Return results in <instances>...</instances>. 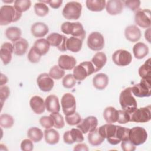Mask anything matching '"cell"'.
I'll list each match as a JSON object with an SVG mask.
<instances>
[{
  "instance_id": "6da1fadb",
  "label": "cell",
  "mask_w": 151,
  "mask_h": 151,
  "mask_svg": "<svg viewBox=\"0 0 151 151\" xmlns=\"http://www.w3.org/2000/svg\"><path fill=\"white\" fill-rule=\"evenodd\" d=\"M98 130L101 136L106 138L112 145H116L122 141L129 139L130 129L125 127L107 123L100 126Z\"/></svg>"
},
{
  "instance_id": "7a4b0ae2",
  "label": "cell",
  "mask_w": 151,
  "mask_h": 151,
  "mask_svg": "<svg viewBox=\"0 0 151 151\" xmlns=\"http://www.w3.org/2000/svg\"><path fill=\"white\" fill-rule=\"evenodd\" d=\"M119 103L122 109L129 114L132 113L137 109V101L132 94L131 87H127L121 92Z\"/></svg>"
},
{
  "instance_id": "3957f363",
  "label": "cell",
  "mask_w": 151,
  "mask_h": 151,
  "mask_svg": "<svg viewBox=\"0 0 151 151\" xmlns=\"http://www.w3.org/2000/svg\"><path fill=\"white\" fill-rule=\"evenodd\" d=\"M22 16V13L18 11L14 6L5 5L0 9V25H6L11 22H17Z\"/></svg>"
},
{
  "instance_id": "277c9868",
  "label": "cell",
  "mask_w": 151,
  "mask_h": 151,
  "mask_svg": "<svg viewBox=\"0 0 151 151\" xmlns=\"http://www.w3.org/2000/svg\"><path fill=\"white\" fill-rule=\"evenodd\" d=\"M61 30L65 34H71L73 37L81 38L83 40L86 37V31L82 24L79 22H64L61 26Z\"/></svg>"
},
{
  "instance_id": "5b68a950",
  "label": "cell",
  "mask_w": 151,
  "mask_h": 151,
  "mask_svg": "<svg viewBox=\"0 0 151 151\" xmlns=\"http://www.w3.org/2000/svg\"><path fill=\"white\" fill-rule=\"evenodd\" d=\"M94 73H95V69L92 63L84 61L75 66L73 75L76 80L82 81Z\"/></svg>"
},
{
  "instance_id": "8992f818",
  "label": "cell",
  "mask_w": 151,
  "mask_h": 151,
  "mask_svg": "<svg viewBox=\"0 0 151 151\" xmlns=\"http://www.w3.org/2000/svg\"><path fill=\"white\" fill-rule=\"evenodd\" d=\"M82 5L76 1H71L66 4L63 9L62 14L67 19H78L81 14Z\"/></svg>"
},
{
  "instance_id": "52a82bcc",
  "label": "cell",
  "mask_w": 151,
  "mask_h": 151,
  "mask_svg": "<svg viewBox=\"0 0 151 151\" xmlns=\"http://www.w3.org/2000/svg\"><path fill=\"white\" fill-rule=\"evenodd\" d=\"M147 139L146 130L142 127L136 126L130 129L129 132V140L135 146L143 144Z\"/></svg>"
},
{
  "instance_id": "ba28073f",
  "label": "cell",
  "mask_w": 151,
  "mask_h": 151,
  "mask_svg": "<svg viewBox=\"0 0 151 151\" xmlns=\"http://www.w3.org/2000/svg\"><path fill=\"white\" fill-rule=\"evenodd\" d=\"M131 88L132 94L136 97H150L151 95V79L142 78L140 83L134 84Z\"/></svg>"
},
{
  "instance_id": "9c48e42d",
  "label": "cell",
  "mask_w": 151,
  "mask_h": 151,
  "mask_svg": "<svg viewBox=\"0 0 151 151\" xmlns=\"http://www.w3.org/2000/svg\"><path fill=\"white\" fill-rule=\"evenodd\" d=\"M150 106L137 109L132 113L130 122L136 123H146L151 119Z\"/></svg>"
},
{
  "instance_id": "30bf717a",
  "label": "cell",
  "mask_w": 151,
  "mask_h": 151,
  "mask_svg": "<svg viewBox=\"0 0 151 151\" xmlns=\"http://www.w3.org/2000/svg\"><path fill=\"white\" fill-rule=\"evenodd\" d=\"M61 104L65 116H69L76 112V101L73 94L70 93L64 94L61 98Z\"/></svg>"
},
{
  "instance_id": "8fae6325",
  "label": "cell",
  "mask_w": 151,
  "mask_h": 151,
  "mask_svg": "<svg viewBox=\"0 0 151 151\" xmlns=\"http://www.w3.org/2000/svg\"><path fill=\"white\" fill-rule=\"evenodd\" d=\"M151 12L149 9H139L134 16L136 24L143 28H150L151 25Z\"/></svg>"
},
{
  "instance_id": "7c38bea8",
  "label": "cell",
  "mask_w": 151,
  "mask_h": 151,
  "mask_svg": "<svg viewBox=\"0 0 151 151\" xmlns=\"http://www.w3.org/2000/svg\"><path fill=\"white\" fill-rule=\"evenodd\" d=\"M112 60L118 66H127L132 62V56L128 51L120 49L113 54Z\"/></svg>"
},
{
  "instance_id": "4fadbf2b",
  "label": "cell",
  "mask_w": 151,
  "mask_h": 151,
  "mask_svg": "<svg viewBox=\"0 0 151 151\" xmlns=\"http://www.w3.org/2000/svg\"><path fill=\"white\" fill-rule=\"evenodd\" d=\"M88 47L93 51L101 50L104 45V39L99 32H93L87 38Z\"/></svg>"
},
{
  "instance_id": "5bb4252c",
  "label": "cell",
  "mask_w": 151,
  "mask_h": 151,
  "mask_svg": "<svg viewBox=\"0 0 151 151\" xmlns=\"http://www.w3.org/2000/svg\"><path fill=\"white\" fill-rule=\"evenodd\" d=\"M47 40L50 45L57 47L60 51H65L67 50L66 47L67 38L64 35L53 32L48 35Z\"/></svg>"
},
{
  "instance_id": "9a60e30c",
  "label": "cell",
  "mask_w": 151,
  "mask_h": 151,
  "mask_svg": "<svg viewBox=\"0 0 151 151\" xmlns=\"http://www.w3.org/2000/svg\"><path fill=\"white\" fill-rule=\"evenodd\" d=\"M97 125V119L94 116H88L81 121V122L77 124V127L80 129L83 133L86 134L96 129Z\"/></svg>"
},
{
  "instance_id": "2e32d148",
  "label": "cell",
  "mask_w": 151,
  "mask_h": 151,
  "mask_svg": "<svg viewBox=\"0 0 151 151\" xmlns=\"http://www.w3.org/2000/svg\"><path fill=\"white\" fill-rule=\"evenodd\" d=\"M63 140L65 143L71 145L74 142H83L84 136L80 129L73 128L71 130H68L64 133Z\"/></svg>"
},
{
  "instance_id": "e0dca14e",
  "label": "cell",
  "mask_w": 151,
  "mask_h": 151,
  "mask_svg": "<svg viewBox=\"0 0 151 151\" xmlns=\"http://www.w3.org/2000/svg\"><path fill=\"white\" fill-rule=\"evenodd\" d=\"M37 83L39 88L44 92H48L54 87V82L52 78L47 73H42L38 76Z\"/></svg>"
},
{
  "instance_id": "ac0fdd59",
  "label": "cell",
  "mask_w": 151,
  "mask_h": 151,
  "mask_svg": "<svg viewBox=\"0 0 151 151\" xmlns=\"http://www.w3.org/2000/svg\"><path fill=\"white\" fill-rule=\"evenodd\" d=\"M123 1L120 0H109L106 3V9L111 15H116L122 13L123 9Z\"/></svg>"
},
{
  "instance_id": "d6986e66",
  "label": "cell",
  "mask_w": 151,
  "mask_h": 151,
  "mask_svg": "<svg viewBox=\"0 0 151 151\" xmlns=\"http://www.w3.org/2000/svg\"><path fill=\"white\" fill-rule=\"evenodd\" d=\"M13 52V45H12V44L6 42L1 45L0 49V57L4 65H7L11 62Z\"/></svg>"
},
{
  "instance_id": "ffe728a7",
  "label": "cell",
  "mask_w": 151,
  "mask_h": 151,
  "mask_svg": "<svg viewBox=\"0 0 151 151\" xmlns=\"http://www.w3.org/2000/svg\"><path fill=\"white\" fill-rule=\"evenodd\" d=\"M76 60L73 56L61 55L58 60V65L63 70H71L74 68L76 64Z\"/></svg>"
},
{
  "instance_id": "44dd1931",
  "label": "cell",
  "mask_w": 151,
  "mask_h": 151,
  "mask_svg": "<svg viewBox=\"0 0 151 151\" xmlns=\"http://www.w3.org/2000/svg\"><path fill=\"white\" fill-rule=\"evenodd\" d=\"M124 35L127 40L132 42H135L140 39L142 34L140 29L137 26L132 25L126 28Z\"/></svg>"
},
{
  "instance_id": "7402d4cb",
  "label": "cell",
  "mask_w": 151,
  "mask_h": 151,
  "mask_svg": "<svg viewBox=\"0 0 151 151\" xmlns=\"http://www.w3.org/2000/svg\"><path fill=\"white\" fill-rule=\"evenodd\" d=\"M29 105L32 110L37 114H41L45 111V101L38 96H34L31 97L29 101Z\"/></svg>"
},
{
  "instance_id": "603a6c76",
  "label": "cell",
  "mask_w": 151,
  "mask_h": 151,
  "mask_svg": "<svg viewBox=\"0 0 151 151\" xmlns=\"http://www.w3.org/2000/svg\"><path fill=\"white\" fill-rule=\"evenodd\" d=\"M45 105L47 110L51 113H58L60 110V105L58 98L55 95H50L45 100Z\"/></svg>"
},
{
  "instance_id": "cb8c5ba5",
  "label": "cell",
  "mask_w": 151,
  "mask_h": 151,
  "mask_svg": "<svg viewBox=\"0 0 151 151\" xmlns=\"http://www.w3.org/2000/svg\"><path fill=\"white\" fill-rule=\"evenodd\" d=\"M31 31L32 35L35 37L41 38L47 35L49 31V28L45 23L38 22L32 25Z\"/></svg>"
},
{
  "instance_id": "d4e9b609",
  "label": "cell",
  "mask_w": 151,
  "mask_h": 151,
  "mask_svg": "<svg viewBox=\"0 0 151 151\" xmlns=\"http://www.w3.org/2000/svg\"><path fill=\"white\" fill-rule=\"evenodd\" d=\"M83 39L76 37H71L67 38L66 42L67 50L73 52H77L81 49Z\"/></svg>"
},
{
  "instance_id": "484cf974",
  "label": "cell",
  "mask_w": 151,
  "mask_h": 151,
  "mask_svg": "<svg viewBox=\"0 0 151 151\" xmlns=\"http://www.w3.org/2000/svg\"><path fill=\"white\" fill-rule=\"evenodd\" d=\"M107 62L106 55L102 52H98L94 54L91 59V63L94 65L95 73L100 70Z\"/></svg>"
},
{
  "instance_id": "4316f807",
  "label": "cell",
  "mask_w": 151,
  "mask_h": 151,
  "mask_svg": "<svg viewBox=\"0 0 151 151\" xmlns=\"http://www.w3.org/2000/svg\"><path fill=\"white\" fill-rule=\"evenodd\" d=\"M109 83V77L104 73L96 74L93 78V84L94 87L97 90H104Z\"/></svg>"
},
{
  "instance_id": "83f0119b",
  "label": "cell",
  "mask_w": 151,
  "mask_h": 151,
  "mask_svg": "<svg viewBox=\"0 0 151 151\" xmlns=\"http://www.w3.org/2000/svg\"><path fill=\"white\" fill-rule=\"evenodd\" d=\"M134 56L137 59H142L149 53V48L147 45L142 42L135 44L133 47Z\"/></svg>"
},
{
  "instance_id": "f1b7e54d",
  "label": "cell",
  "mask_w": 151,
  "mask_h": 151,
  "mask_svg": "<svg viewBox=\"0 0 151 151\" xmlns=\"http://www.w3.org/2000/svg\"><path fill=\"white\" fill-rule=\"evenodd\" d=\"M28 46V41L25 39L21 38L13 44L14 52L17 55H23L26 53Z\"/></svg>"
},
{
  "instance_id": "f546056e",
  "label": "cell",
  "mask_w": 151,
  "mask_h": 151,
  "mask_svg": "<svg viewBox=\"0 0 151 151\" xmlns=\"http://www.w3.org/2000/svg\"><path fill=\"white\" fill-rule=\"evenodd\" d=\"M50 44L47 39L40 38L35 41L32 46L34 50L41 55H45L49 51Z\"/></svg>"
},
{
  "instance_id": "4dcf8cb0",
  "label": "cell",
  "mask_w": 151,
  "mask_h": 151,
  "mask_svg": "<svg viewBox=\"0 0 151 151\" xmlns=\"http://www.w3.org/2000/svg\"><path fill=\"white\" fill-rule=\"evenodd\" d=\"M118 110L114 107L110 106L106 107L103 111V117L106 122L108 123H114L117 121Z\"/></svg>"
},
{
  "instance_id": "1f68e13d",
  "label": "cell",
  "mask_w": 151,
  "mask_h": 151,
  "mask_svg": "<svg viewBox=\"0 0 151 151\" xmlns=\"http://www.w3.org/2000/svg\"><path fill=\"white\" fill-rule=\"evenodd\" d=\"M45 142L49 145H55L60 140L59 133L54 129H48L44 130Z\"/></svg>"
},
{
  "instance_id": "d6a6232c",
  "label": "cell",
  "mask_w": 151,
  "mask_h": 151,
  "mask_svg": "<svg viewBox=\"0 0 151 151\" xmlns=\"http://www.w3.org/2000/svg\"><path fill=\"white\" fill-rule=\"evenodd\" d=\"M106 3L105 0H87L86 2L87 8L94 12L103 11L106 6Z\"/></svg>"
},
{
  "instance_id": "836d02e7",
  "label": "cell",
  "mask_w": 151,
  "mask_h": 151,
  "mask_svg": "<svg viewBox=\"0 0 151 151\" xmlns=\"http://www.w3.org/2000/svg\"><path fill=\"white\" fill-rule=\"evenodd\" d=\"M87 138L89 143L94 146H99L103 143V142H104L105 139L100 134L98 129H96L94 130L89 132Z\"/></svg>"
},
{
  "instance_id": "e575fe53",
  "label": "cell",
  "mask_w": 151,
  "mask_h": 151,
  "mask_svg": "<svg viewBox=\"0 0 151 151\" xmlns=\"http://www.w3.org/2000/svg\"><path fill=\"white\" fill-rule=\"evenodd\" d=\"M6 38L12 42H15L21 38V30L16 27H10L5 31Z\"/></svg>"
},
{
  "instance_id": "d590c367",
  "label": "cell",
  "mask_w": 151,
  "mask_h": 151,
  "mask_svg": "<svg viewBox=\"0 0 151 151\" xmlns=\"http://www.w3.org/2000/svg\"><path fill=\"white\" fill-rule=\"evenodd\" d=\"M27 136L32 142L37 143L40 142L43 137L42 131L36 127H31L27 132Z\"/></svg>"
},
{
  "instance_id": "8d00e7d4",
  "label": "cell",
  "mask_w": 151,
  "mask_h": 151,
  "mask_svg": "<svg viewBox=\"0 0 151 151\" xmlns=\"http://www.w3.org/2000/svg\"><path fill=\"white\" fill-rule=\"evenodd\" d=\"M139 74L142 78L151 79V64L150 58L147 60L145 63L139 68Z\"/></svg>"
},
{
  "instance_id": "74e56055",
  "label": "cell",
  "mask_w": 151,
  "mask_h": 151,
  "mask_svg": "<svg viewBox=\"0 0 151 151\" xmlns=\"http://www.w3.org/2000/svg\"><path fill=\"white\" fill-rule=\"evenodd\" d=\"M31 5V2L29 0H16L14 1L15 8L22 13L29 9Z\"/></svg>"
},
{
  "instance_id": "f35d334b",
  "label": "cell",
  "mask_w": 151,
  "mask_h": 151,
  "mask_svg": "<svg viewBox=\"0 0 151 151\" xmlns=\"http://www.w3.org/2000/svg\"><path fill=\"white\" fill-rule=\"evenodd\" d=\"M34 8L36 15L39 17H44L49 12V8L47 5L40 1L35 4Z\"/></svg>"
},
{
  "instance_id": "ab89813d",
  "label": "cell",
  "mask_w": 151,
  "mask_h": 151,
  "mask_svg": "<svg viewBox=\"0 0 151 151\" xmlns=\"http://www.w3.org/2000/svg\"><path fill=\"white\" fill-rule=\"evenodd\" d=\"M14 123L13 117L8 114H2L0 116V125L5 129L12 127Z\"/></svg>"
},
{
  "instance_id": "60d3db41",
  "label": "cell",
  "mask_w": 151,
  "mask_h": 151,
  "mask_svg": "<svg viewBox=\"0 0 151 151\" xmlns=\"http://www.w3.org/2000/svg\"><path fill=\"white\" fill-rule=\"evenodd\" d=\"M48 74L52 78L55 80H59L64 77L65 71L58 65H55L51 68Z\"/></svg>"
},
{
  "instance_id": "b9f144b4",
  "label": "cell",
  "mask_w": 151,
  "mask_h": 151,
  "mask_svg": "<svg viewBox=\"0 0 151 151\" xmlns=\"http://www.w3.org/2000/svg\"><path fill=\"white\" fill-rule=\"evenodd\" d=\"M54 120V127L57 129H62L65 126V123L63 116L58 113H52L50 115Z\"/></svg>"
},
{
  "instance_id": "7bdbcfd3",
  "label": "cell",
  "mask_w": 151,
  "mask_h": 151,
  "mask_svg": "<svg viewBox=\"0 0 151 151\" xmlns=\"http://www.w3.org/2000/svg\"><path fill=\"white\" fill-rule=\"evenodd\" d=\"M65 119L67 123L70 126H74L78 124L81 121V117L80 115L76 112L74 113L71 115L65 116Z\"/></svg>"
},
{
  "instance_id": "ee69618b",
  "label": "cell",
  "mask_w": 151,
  "mask_h": 151,
  "mask_svg": "<svg viewBox=\"0 0 151 151\" xmlns=\"http://www.w3.org/2000/svg\"><path fill=\"white\" fill-rule=\"evenodd\" d=\"M76 79L71 74H68L63 79L62 84L65 88H71L76 85Z\"/></svg>"
},
{
  "instance_id": "f6af8a7d",
  "label": "cell",
  "mask_w": 151,
  "mask_h": 151,
  "mask_svg": "<svg viewBox=\"0 0 151 151\" xmlns=\"http://www.w3.org/2000/svg\"><path fill=\"white\" fill-rule=\"evenodd\" d=\"M40 124L45 129H50L52 126H54V120L52 118L49 116H44L41 117L39 120Z\"/></svg>"
},
{
  "instance_id": "bcb514c9",
  "label": "cell",
  "mask_w": 151,
  "mask_h": 151,
  "mask_svg": "<svg viewBox=\"0 0 151 151\" xmlns=\"http://www.w3.org/2000/svg\"><path fill=\"white\" fill-rule=\"evenodd\" d=\"M118 119L117 122L120 124H126L130 122V115L129 113L125 111L124 110H118Z\"/></svg>"
},
{
  "instance_id": "7dc6e473",
  "label": "cell",
  "mask_w": 151,
  "mask_h": 151,
  "mask_svg": "<svg viewBox=\"0 0 151 151\" xmlns=\"http://www.w3.org/2000/svg\"><path fill=\"white\" fill-rule=\"evenodd\" d=\"M124 5L133 11H137L140 9V1L139 0H129L123 1Z\"/></svg>"
},
{
  "instance_id": "c3c4849f",
  "label": "cell",
  "mask_w": 151,
  "mask_h": 151,
  "mask_svg": "<svg viewBox=\"0 0 151 151\" xmlns=\"http://www.w3.org/2000/svg\"><path fill=\"white\" fill-rule=\"evenodd\" d=\"M41 55L34 50L33 47L31 48L28 54V59L32 63H38L41 59Z\"/></svg>"
},
{
  "instance_id": "681fc988",
  "label": "cell",
  "mask_w": 151,
  "mask_h": 151,
  "mask_svg": "<svg viewBox=\"0 0 151 151\" xmlns=\"http://www.w3.org/2000/svg\"><path fill=\"white\" fill-rule=\"evenodd\" d=\"M10 94V90L8 86H2L0 87V99H1V103L2 105L4 104V102L8 99Z\"/></svg>"
},
{
  "instance_id": "f907efd6",
  "label": "cell",
  "mask_w": 151,
  "mask_h": 151,
  "mask_svg": "<svg viewBox=\"0 0 151 151\" xmlns=\"http://www.w3.org/2000/svg\"><path fill=\"white\" fill-rule=\"evenodd\" d=\"M121 147L124 151H134L136 149V146L134 145L129 139L122 141Z\"/></svg>"
},
{
  "instance_id": "816d5d0a",
  "label": "cell",
  "mask_w": 151,
  "mask_h": 151,
  "mask_svg": "<svg viewBox=\"0 0 151 151\" xmlns=\"http://www.w3.org/2000/svg\"><path fill=\"white\" fill-rule=\"evenodd\" d=\"M34 145L31 139H24L21 143V149L23 151L32 150Z\"/></svg>"
},
{
  "instance_id": "f5cc1de1",
  "label": "cell",
  "mask_w": 151,
  "mask_h": 151,
  "mask_svg": "<svg viewBox=\"0 0 151 151\" xmlns=\"http://www.w3.org/2000/svg\"><path fill=\"white\" fill-rule=\"evenodd\" d=\"M40 2L44 3V4H48L50 6L54 8L57 9L60 7L63 3L62 0H51V1H40Z\"/></svg>"
},
{
  "instance_id": "db71d44e",
  "label": "cell",
  "mask_w": 151,
  "mask_h": 151,
  "mask_svg": "<svg viewBox=\"0 0 151 151\" xmlns=\"http://www.w3.org/2000/svg\"><path fill=\"white\" fill-rule=\"evenodd\" d=\"M74 150H84V151H88V148L87 146V145L84 143H80L77 144L75 146L74 148Z\"/></svg>"
},
{
  "instance_id": "11a10c76",
  "label": "cell",
  "mask_w": 151,
  "mask_h": 151,
  "mask_svg": "<svg viewBox=\"0 0 151 151\" xmlns=\"http://www.w3.org/2000/svg\"><path fill=\"white\" fill-rule=\"evenodd\" d=\"M145 39L150 43V28H148L145 32Z\"/></svg>"
},
{
  "instance_id": "9f6ffc18",
  "label": "cell",
  "mask_w": 151,
  "mask_h": 151,
  "mask_svg": "<svg viewBox=\"0 0 151 151\" xmlns=\"http://www.w3.org/2000/svg\"><path fill=\"white\" fill-rule=\"evenodd\" d=\"M8 82V78L6 77V76L4 75L3 74H1V86H3L4 84H5Z\"/></svg>"
},
{
  "instance_id": "6f0895ef",
  "label": "cell",
  "mask_w": 151,
  "mask_h": 151,
  "mask_svg": "<svg viewBox=\"0 0 151 151\" xmlns=\"http://www.w3.org/2000/svg\"><path fill=\"white\" fill-rule=\"evenodd\" d=\"M2 2H5V3H12V2H13L14 1H2Z\"/></svg>"
}]
</instances>
